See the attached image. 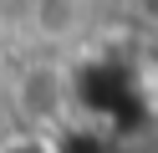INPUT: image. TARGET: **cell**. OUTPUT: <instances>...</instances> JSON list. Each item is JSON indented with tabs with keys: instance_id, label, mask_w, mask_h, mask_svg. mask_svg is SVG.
<instances>
[{
	"instance_id": "obj_1",
	"label": "cell",
	"mask_w": 158,
	"mask_h": 153,
	"mask_svg": "<svg viewBox=\"0 0 158 153\" xmlns=\"http://www.w3.org/2000/svg\"><path fill=\"white\" fill-rule=\"evenodd\" d=\"M61 102H66V92H61V77L51 66H36V71L21 77V107H26L31 122H51L61 112Z\"/></svg>"
},
{
	"instance_id": "obj_2",
	"label": "cell",
	"mask_w": 158,
	"mask_h": 153,
	"mask_svg": "<svg viewBox=\"0 0 158 153\" xmlns=\"http://www.w3.org/2000/svg\"><path fill=\"white\" fill-rule=\"evenodd\" d=\"M82 26V0H31V31L41 41H66Z\"/></svg>"
}]
</instances>
